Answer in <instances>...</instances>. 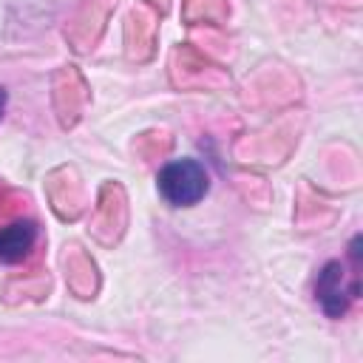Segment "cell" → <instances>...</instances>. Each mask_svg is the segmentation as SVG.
<instances>
[{
    "label": "cell",
    "mask_w": 363,
    "mask_h": 363,
    "mask_svg": "<svg viewBox=\"0 0 363 363\" xmlns=\"http://www.w3.org/2000/svg\"><path fill=\"white\" fill-rule=\"evenodd\" d=\"M162 199L173 207H193L210 190V173L199 159H173L156 173Z\"/></svg>",
    "instance_id": "6da1fadb"
},
{
    "label": "cell",
    "mask_w": 363,
    "mask_h": 363,
    "mask_svg": "<svg viewBox=\"0 0 363 363\" xmlns=\"http://www.w3.org/2000/svg\"><path fill=\"white\" fill-rule=\"evenodd\" d=\"M343 281H346V267L340 261H326L320 267L315 281V301L326 318H335V320L343 318L349 312V303L354 301L352 292L343 286Z\"/></svg>",
    "instance_id": "7a4b0ae2"
},
{
    "label": "cell",
    "mask_w": 363,
    "mask_h": 363,
    "mask_svg": "<svg viewBox=\"0 0 363 363\" xmlns=\"http://www.w3.org/2000/svg\"><path fill=\"white\" fill-rule=\"evenodd\" d=\"M40 238V227L34 218H14L0 227V264H20L31 255Z\"/></svg>",
    "instance_id": "3957f363"
},
{
    "label": "cell",
    "mask_w": 363,
    "mask_h": 363,
    "mask_svg": "<svg viewBox=\"0 0 363 363\" xmlns=\"http://www.w3.org/2000/svg\"><path fill=\"white\" fill-rule=\"evenodd\" d=\"M6 99H9V94H6V88L0 85V116H3V111H6Z\"/></svg>",
    "instance_id": "277c9868"
}]
</instances>
